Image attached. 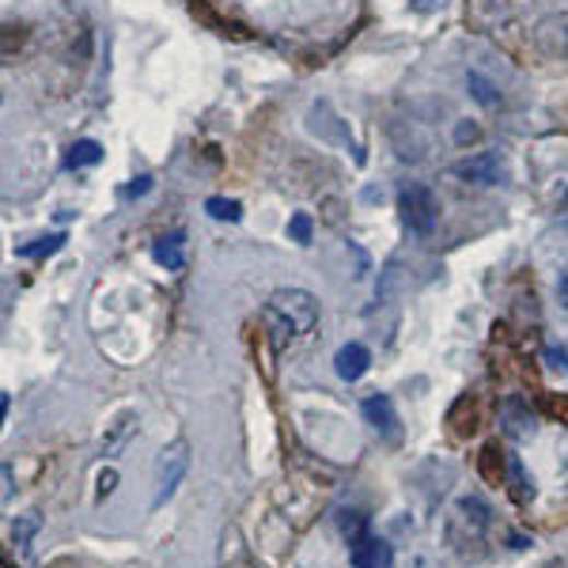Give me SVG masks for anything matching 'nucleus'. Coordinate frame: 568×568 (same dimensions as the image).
Masks as SVG:
<instances>
[{"label":"nucleus","instance_id":"20","mask_svg":"<svg viewBox=\"0 0 568 568\" xmlns=\"http://www.w3.org/2000/svg\"><path fill=\"white\" fill-rule=\"evenodd\" d=\"M492 463H497V448H492V443H489V448L482 451V474L489 477V482H500V471H497V466H492Z\"/></svg>","mask_w":568,"mask_h":568},{"label":"nucleus","instance_id":"18","mask_svg":"<svg viewBox=\"0 0 568 568\" xmlns=\"http://www.w3.org/2000/svg\"><path fill=\"white\" fill-rule=\"evenodd\" d=\"M288 235H292L295 243H308L311 239V217L308 212H295V217L288 220Z\"/></svg>","mask_w":568,"mask_h":568},{"label":"nucleus","instance_id":"4","mask_svg":"<svg viewBox=\"0 0 568 568\" xmlns=\"http://www.w3.org/2000/svg\"><path fill=\"white\" fill-rule=\"evenodd\" d=\"M269 308H277L288 323L295 326V334H311L318 323V300L303 288H281V292L269 300Z\"/></svg>","mask_w":568,"mask_h":568},{"label":"nucleus","instance_id":"19","mask_svg":"<svg viewBox=\"0 0 568 568\" xmlns=\"http://www.w3.org/2000/svg\"><path fill=\"white\" fill-rule=\"evenodd\" d=\"M341 531L352 534V542L364 538V515H360V512H345L341 515Z\"/></svg>","mask_w":568,"mask_h":568},{"label":"nucleus","instance_id":"2","mask_svg":"<svg viewBox=\"0 0 568 568\" xmlns=\"http://www.w3.org/2000/svg\"><path fill=\"white\" fill-rule=\"evenodd\" d=\"M186 471H189V443H186V440L167 443V448L160 451V459H155V492H152V508H163L171 497H175V489L183 485Z\"/></svg>","mask_w":568,"mask_h":568},{"label":"nucleus","instance_id":"17","mask_svg":"<svg viewBox=\"0 0 568 568\" xmlns=\"http://www.w3.org/2000/svg\"><path fill=\"white\" fill-rule=\"evenodd\" d=\"M61 246H65V235H46V239H35V243L20 246V254L23 258H46V254L61 251Z\"/></svg>","mask_w":568,"mask_h":568},{"label":"nucleus","instance_id":"14","mask_svg":"<svg viewBox=\"0 0 568 568\" xmlns=\"http://www.w3.org/2000/svg\"><path fill=\"white\" fill-rule=\"evenodd\" d=\"M466 88H471V95H474L482 106H500L497 84H492V80H485L482 72H471V77H466Z\"/></svg>","mask_w":568,"mask_h":568},{"label":"nucleus","instance_id":"24","mask_svg":"<svg viewBox=\"0 0 568 568\" xmlns=\"http://www.w3.org/2000/svg\"><path fill=\"white\" fill-rule=\"evenodd\" d=\"M542 406H546L549 414H565V417H568V398H561V402H557L554 394H546V398H542Z\"/></svg>","mask_w":568,"mask_h":568},{"label":"nucleus","instance_id":"10","mask_svg":"<svg viewBox=\"0 0 568 568\" xmlns=\"http://www.w3.org/2000/svg\"><path fill=\"white\" fill-rule=\"evenodd\" d=\"M262 323H266V334H269V341H274V349H285L292 337H300L295 334V326L288 323V318L281 315L277 308H266L262 311Z\"/></svg>","mask_w":568,"mask_h":568},{"label":"nucleus","instance_id":"3","mask_svg":"<svg viewBox=\"0 0 568 568\" xmlns=\"http://www.w3.org/2000/svg\"><path fill=\"white\" fill-rule=\"evenodd\" d=\"M398 212H402V224H406L409 232L428 235L436 228V220H440V201H436V194L428 186L409 183V186H402V194H398Z\"/></svg>","mask_w":568,"mask_h":568},{"label":"nucleus","instance_id":"26","mask_svg":"<svg viewBox=\"0 0 568 568\" xmlns=\"http://www.w3.org/2000/svg\"><path fill=\"white\" fill-rule=\"evenodd\" d=\"M557 300H561V308L568 311V269L561 274V281H557Z\"/></svg>","mask_w":568,"mask_h":568},{"label":"nucleus","instance_id":"27","mask_svg":"<svg viewBox=\"0 0 568 568\" xmlns=\"http://www.w3.org/2000/svg\"><path fill=\"white\" fill-rule=\"evenodd\" d=\"M565 38H568V35H565Z\"/></svg>","mask_w":568,"mask_h":568},{"label":"nucleus","instance_id":"6","mask_svg":"<svg viewBox=\"0 0 568 568\" xmlns=\"http://www.w3.org/2000/svg\"><path fill=\"white\" fill-rule=\"evenodd\" d=\"M364 417H368V425H372L386 443H398V436H402L398 414H394V406H391V398H386V394H372V398L364 402Z\"/></svg>","mask_w":568,"mask_h":568},{"label":"nucleus","instance_id":"12","mask_svg":"<svg viewBox=\"0 0 568 568\" xmlns=\"http://www.w3.org/2000/svg\"><path fill=\"white\" fill-rule=\"evenodd\" d=\"M152 254H155V262H160V266H167V269H183L186 266V258H183V235H178V232L155 239Z\"/></svg>","mask_w":568,"mask_h":568},{"label":"nucleus","instance_id":"11","mask_svg":"<svg viewBox=\"0 0 568 568\" xmlns=\"http://www.w3.org/2000/svg\"><path fill=\"white\" fill-rule=\"evenodd\" d=\"M134 428H137V414H118V421L111 425V432L103 436V455H118L121 451V443L129 440V436H134Z\"/></svg>","mask_w":568,"mask_h":568},{"label":"nucleus","instance_id":"7","mask_svg":"<svg viewBox=\"0 0 568 568\" xmlns=\"http://www.w3.org/2000/svg\"><path fill=\"white\" fill-rule=\"evenodd\" d=\"M500 425H505L508 436H515V440H523V436L534 432V417H531V406L520 398V394H508L505 402H500Z\"/></svg>","mask_w":568,"mask_h":568},{"label":"nucleus","instance_id":"23","mask_svg":"<svg viewBox=\"0 0 568 568\" xmlns=\"http://www.w3.org/2000/svg\"><path fill=\"white\" fill-rule=\"evenodd\" d=\"M114 485H118V474H114V471H103V474H98V497L114 492Z\"/></svg>","mask_w":568,"mask_h":568},{"label":"nucleus","instance_id":"9","mask_svg":"<svg viewBox=\"0 0 568 568\" xmlns=\"http://www.w3.org/2000/svg\"><path fill=\"white\" fill-rule=\"evenodd\" d=\"M368 364H372V352H368V345H360V341L341 345L337 357H334V368H337V375H341L345 383H357V379L368 372Z\"/></svg>","mask_w":568,"mask_h":568},{"label":"nucleus","instance_id":"22","mask_svg":"<svg viewBox=\"0 0 568 568\" xmlns=\"http://www.w3.org/2000/svg\"><path fill=\"white\" fill-rule=\"evenodd\" d=\"M455 141H459V144L477 141V126H471V121H459V129H455Z\"/></svg>","mask_w":568,"mask_h":568},{"label":"nucleus","instance_id":"13","mask_svg":"<svg viewBox=\"0 0 568 568\" xmlns=\"http://www.w3.org/2000/svg\"><path fill=\"white\" fill-rule=\"evenodd\" d=\"M103 160V148H98L95 141H77L69 148V155H65V163H69L72 171H80V167H92V163Z\"/></svg>","mask_w":568,"mask_h":568},{"label":"nucleus","instance_id":"8","mask_svg":"<svg viewBox=\"0 0 568 568\" xmlns=\"http://www.w3.org/2000/svg\"><path fill=\"white\" fill-rule=\"evenodd\" d=\"M391 565H394V549L383 538L364 534V538L352 542V568H391Z\"/></svg>","mask_w":568,"mask_h":568},{"label":"nucleus","instance_id":"5","mask_svg":"<svg viewBox=\"0 0 568 568\" xmlns=\"http://www.w3.org/2000/svg\"><path fill=\"white\" fill-rule=\"evenodd\" d=\"M451 175L471 186H497L500 178H505V163H500L497 152H474L466 155V160H459L455 167H451Z\"/></svg>","mask_w":568,"mask_h":568},{"label":"nucleus","instance_id":"16","mask_svg":"<svg viewBox=\"0 0 568 568\" xmlns=\"http://www.w3.org/2000/svg\"><path fill=\"white\" fill-rule=\"evenodd\" d=\"M205 212H209L212 220H235L243 217V205L239 201H228V197H209V201H205Z\"/></svg>","mask_w":568,"mask_h":568},{"label":"nucleus","instance_id":"1","mask_svg":"<svg viewBox=\"0 0 568 568\" xmlns=\"http://www.w3.org/2000/svg\"><path fill=\"white\" fill-rule=\"evenodd\" d=\"M485 526H489V505L477 497H463L448 515V542L466 554V546H477L485 538Z\"/></svg>","mask_w":568,"mask_h":568},{"label":"nucleus","instance_id":"25","mask_svg":"<svg viewBox=\"0 0 568 568\" xmlns=\"http://www.w3.org/2000/svg\"><path fill=\"white\" fill-rule=\"evenodd\" d=\"M409 4H414L417 12H436V8H443L448 0H409Z\"/></svg>","mask_w":568,"mask_h":568},{"label":"nucleus","instance_id":"21","mask_svg":"<svg viewBox=\"0 0 568 568\" xmlns=\"http://www.w3.org/2000/svg\"><path fill=\"white\" fill-rule=\"evenodd\" d=\"M148 189H152V178L141 175V178H134V186L121 189V194H126V197H141V194H148Z\"/></svg>","mask_w":568,"mask_h":568},{"label":"nucleus","instance_id":"15","mask_svg":"<svg viewBox=\"0 0 568 568\" xmlns=\"http://www.w3.org/2000/svg\"><path fill=\"white\" fill-rule=\"evenodd\" d=\"M38 526H43V520H38L35 512H31V515H20V520L12 523V546H15V549H27L31 538L38 534Z\"/></svg>","mask_w":568,"mask_h":568}]
</instances>
